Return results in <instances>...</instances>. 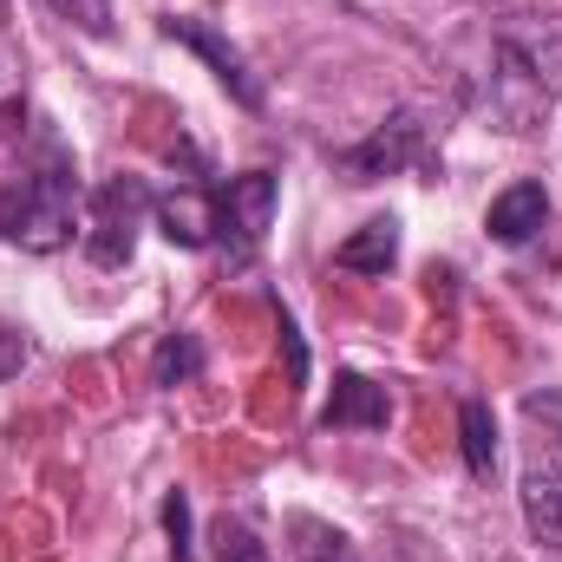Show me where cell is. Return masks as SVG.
Segmentation results:
<instances>
[{
    "mask_svg": "<svg viewBox=\"0 0 562 562\" xmlns=\"http://www.w3.org/2000/svg\"><path fill=\"white\" fill-rule=\"evenodd\" d=\"M543 223H550V190H543L537 177H524V183L497 190V196H491V210H484V229H491V243H504V249H524Z\"/></svg>",
    "mask_w": 562,
    "mask_h": 562,
    "instance_id": "8",
    "label": "cell"
},
{
    "mask_svg": "<svg viewBox=\"0 0 562 562\" xmlns=\"http://www.w3.org/2000/svg\"><path fill=\"white\" fill-rule=\"evenodd\" d=\"M0 7H7V0H0Z\"/></svg>",
    "mask_w": 562,
    "mask_h": 562,
    "instance_id": "18",
    "label": "cell"
},
{
    "mask_svg": "<svg viewBox=\"0 0 562 562\" xmlns=\"http://www.w3.org/2000/svg\"><path fill=\"white\" fill-rule=\"evenodd\" d=\"M419 150H425L419 112H393L373 138H360V144L340 150V170H347L353 183H380V177H400L406 164H419Z\"/></svg>",
    "mask_w": 562,
    "mask_h": 562,
    "instance_id": "5",
    "label": "cell"
},
{
    "mask_svg": "<svg viewBox=\"0 0 562 562\" xmlns=\"http://www.w3.org/2000/svg\"><path fill=\"white\" fill-rule=\"evenodd\" d=\"M307 562H347V557H307Z\"/></svg>",
    "mask_w": 562,
    "mask_h": 562,
    "instance_id": "17",
    "label": "cell"
},
{
    "mask_svg": "<svg viewBox=\"0 0 562 562\" xmlns=\"http://www.w3.org/2000/svg\"><path fill=\"white\" fill-rule=\"evenodd\" d=\"M196 373H203L196 334H164V347H157V360H150V380H157V386H183V380H196Z\"/></svg>",
    "mask_w": 562,
    "mask_h": 562,
    "instance_id": "12",
    "label": "cell"
},
{
    "mask_svg": "<svg viewBox=\"0 0 562 562\" xmlns=\"http://www.w3.org/2000/svg\"><path fill=\"white\" fill-rule=\"evenodd\" d=\"M524 524L543 550L562 557V451H537L524 464Z\"/></svg>",
    "mask_w": 562,
    "mask_h": 562,
    "instance_id": "7",
    "label": "cell"
},
{
    "mask_svg": "<svg viewBox=\"0 0 562 562\" xmlns=\"http://www.w3.org/2000/svg\"><path fill=\"white\" fill-rule=\"evenodd\" d=\"M458 431H464V464L477 477H491V464H497V419H491V406L484 400H464L458 406Z\"/></svg>",
    "mask_w": 562,
    "mask_h": 562,
    "instance_id": "11",
    "label": "cell"
},
{
    "mask_svg": "<svg viewBox=\"0 0 562 562\" xmlns=\"http://www.w3.org/2000/svg\"><path fill=\"white\" fill-rule=\"evenodd\" d=\"M334 262L353 269V276H386V269L400 262V223H393V216H373L367 229H353V236L334 249Z\"/></svg>",
    "mask_w": 562,
    "mask_h": 562,
    "instance_id": "10",
    "label": "cell"
},
{
    "mask_svg": "<svg viewBox=\"0 0 562 562\" xmlns=\"http://www.w3.org/2000/svg\"><path fill=\"white\" fill-rule=\"evenodd\" d=\"M164 530H170V562H196V550H190V497L183 491L164 497Z\"/></svg>",
    "mask_w": 562,
    "mask_h": 562,
    "instance_id": "15",
    "label": "cell"
},
{
    "mask_svg": "<svg viewBox=\"0 0 562 562\" xmlns=\"http://www.w3.org/2000/svg\"><path fill=\"white\" fill-rule=\"evenodd\" d=\"M79 229V177L66 164V150H46L7 196H0V236L33 249V256H53L66 249Z\"/></svg>",
    "mask_w": 562,
    "mask_h": 562,
    "instance_id": "1",
    "label": "cell"
},
{
    "mask_svg": "<svg viewBox=\"0 0 562 562\" xmlns=\"http://www.w3.org/2000/svg\"><path fill=\"white\" fill-rule=\"evenodd\" d=\"M216 562H269V543L243 517H223L216 524Z\"/></svg>",
    "mask_w": 562,
    "mask_h": 562,
    "instance_id": "13",
    "label": "cell"
},
{
    "mask_svg": "<svg viewBox=\"0 0 562 562\" xmlns=\"http://www.w3.org/2000/svg\"><path fill=\"white\" fill-rule=\"evenodd\" d=\"M150 210H157V196H150L144 177H105L92 190V203H86V256L99 269H125Z\"/></svg>",
    "mask_w": 562,
    "mask_h": 562,
    "instance_id": "2",
    "label": "cell"
},
{
    "mask_svg": "<svg viewBox=\"0 0 562 562\" xmlns=\"http://www.w3.org/2000/svg\"><path fill=\"white\" fill-rule=\"evenodd\" d=\"M157 229L177 249H210L216 243V196L210 190H170V196H157Z\"/></svg>",
    "mask_w": 562,
    "mask_h": 562,
    "instance_id": "9",
    "label": "cell"
},
{
    "mask_svg": "<svg viewBox=\"0 0 562 562\" xmlns=\"http://www.w3.org/2000/svg\"><path fill=\"white\" fill-rule=\"evenodd\" d=\"M281 334H288V373L301 380V373H307V353H301V334H294V321H288V314H281Z\"/></svg>",
    "mask_w": 562,
    "mask_h": 562,
    "instance_id": "16",
    "label": "cell"
},
{
    "mask_svg": "<svg viewBox=\"0 0 562 562\" xmlns=\"http://www.w3.org/2000/svg\"><path fill=\"white\" fill-rule=\"evenodd\" d=\"M46 7H53L66 26H79V33H99V40L112 33V0H46Z\"/></svg>",
    "mask_w": 562,
    "mask_h": 562,
    "instance_id": "14",
    "label": "cell"
},
{
    "mask_svg": "<svg viewBox=\"0 0 562 562\" xmlns=\"http://www.w3.org/2000/svg\"><path fill=\"white\" fill-rule=\"evenodd\" d=\"M386 419H393V393L380 380H367V373H340L327 406H321L327 431H386Z\"/></svg>",
    "mask_w": 562,
    "mask_h": 562,
    "instance_id": "6",
    "label": "cell"
},
{
    "mask_svg": "<svg viewBox=\"0 0 562 562\" xmlns=\"http://www.w3.org/2000/svg\"><path fill=\"white\" fill-rule=\"evenodd\" d=\"M210 196H216V243L229 249V262H249L262 249L269 223H276V196H281L276 177L269 170H243V177L216 183Z\"/></svg>",
    "mask_w": 562,
    "mask_h": 562,
    "instance_id": "3",
    "label": "cell"
},
{
    "mask_svg": "<svg viewBox=\"0 0 562 562\" xmlns=\"http://www.w3.org/2000/svg\"><path fill=\"white\" fill-rule=\"evenodd\" d=\"M164 40H177V46H190L196 59H210V72L223 79V92H229L236 105H249V112L262 105V79L249 72V59H243L210 20H196V13H164Z\"/></svg>",
    "mask_w": 562,
    "mask_h": 562,
    "instance_id": "4",
    "label": "cell"
}]
</instances>
